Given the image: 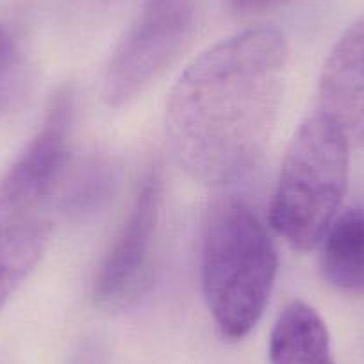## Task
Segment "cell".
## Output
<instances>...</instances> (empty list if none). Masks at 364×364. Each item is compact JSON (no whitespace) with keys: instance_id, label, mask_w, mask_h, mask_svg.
<instances>
[{"instance_id":"6da1fadb","label":"cell","mask_w":364,"mask_h":364,"mask_svg":"<svg viewBox=\"0 0 364 364\" xmlns=\"http://www.w3.org/2000/svg\"><path fill=\"white\" fill-rule=\"evenodd\" d=\"M289 48L281 31L254 27L202 52L166 104V136L178 166L205 186H229L264 156L275 129Z\"/></svg>"},{"instance_id":"7a4b0ae2","label":"cell","mask_w":364,"mask_h":364,"mask_svg":"<svg viewBox=\"0 0 364 364\" xmlns=\"http://www.w3.org/2000/svg\"><path fill=\"white\" fill-rule=\"evenodd\" d=\"M277 269V248L255 208L236 195L216 198L202 232V289L223 338L240 341L259 323Z\"/></svg>"},{"instance_id":"3957f363","label":"cell","mask_w":364,"mask_h":364,"mask_svg":"<svg viewBox=\"0 0 364 364\" xmlns=\"http://www.w3.org/2000/svg\"><path fill=\"white\" fill-rule=\"evenodd\" d=\"M350 143L323 114L307 117L293 134L273 191L269 222L295 250L321 243L348 186Z\"/></svg>"},{"instance_id":"277c9868","label":"cell","mask_w":364,"mask_h":364,"mask_svg":"<svg viewBox=\"0 0 364 364\" xmlns=\"http://www.w3.org/2000/svg\"><path fill=\"white\" fill-rule=\"evenodd\" d=\"M197 0H145L136 22L106 66L102 99L122 107L143 93L175 61L190 40Z\"/></svg>"},{"instance_id":"5b68a950","label":"cell","mask_w":364,"mask_h":364,"mask_svg":"<svg viewBox=\"0 0 364 364\" xmlns=\"http://www.w3.org/2000/svg\"><path fill=\"white\" fill-rule=\"evenodd\" d=\"M73 113L72 90L63 87L26 149L0 177V232L40 218L36 213L54 193L68 161Z\"/></svg>"},{"instance_id":"8992f818","label":"cell","mask_w":364,"mask_h":364,"mask_svg":"<svg viewBox=\"0 0 364 364\" xmlns=\"http://www.w3.org/2000/svg\"><path fill=\"white\" fill-rule=\"evenodd\" d=\"M161 190L159 171L150 168L93 279V299L99 306H125L139 295L149 279L159 223Z\"/></svg>"},{"instance_id":"52a82bcc","label":"cell","mask_w":364,"mask_h":364,"mask_svg":"<svg viewBox=\"0 0 364 364\" xmlns=\"http://www.w3.org/2000/svg\"><path fill=\"white\" fill-rule=\"evenodd\" d=\"M316 97V113L328 118L350 146H364V16L332 47L318 80Z\"/></svg>"},{"instance_id":"ba28073f","label":"cell","mask_w":364,"mask_h":364,"mask_svg":"<svg viewBox=\"0 0 364 364\" xmlns=\"http://www.w3.org/2000/svg\"><path fill=\"white\" fill-rule=\"evenodd\" d=\"M272 364H336L327 325L302 300L288 304L269 334Z\"/></svg>"},{"instance_id":"9c48e42d","label":"cell","mask_w":364,"mask_h":364,"mask_svg":"<svg viewBox=\"0 0 364 364\" xmlns=\"http://www.w3.org/2000/svg\"><path fill=\"white\" fill-rule=\"evenodd\" d=\"M321 245V269L328 284L348 295H363L364 209H346L336 216Z\"/></svg>"},{"instance_id":"30bf717a","label":"cell","mask_w":364,"mask_h":364,"mask_svg":"<svg viewBox=\"0 0 364 364\" xmlns=\"http://www.w3.org/2000/svg\"><path fill=\"white\" fill-rule=\"evenodd\" d=\"M50 234V223L43 218L0 232V311L41 261Z\"/></svg>"},{"instance_id":"8fae6325","label":"cell","mask_w":364,"mask_h":364,"mask_svg":"<svg viewBox=\"0 0 364 364\" xmlns=\"http://www.w3.org/2000/svg\"><path fill=\"white\" fill-rule=\"evenodd\" d=\"M20 63L15 43L0 23V106H4L18 84Z\"/></svg>"},{"instance_id":"7c38bea8","label":"cell","mask_w":364,"mask_h":364,"mask_svg":"<svg viewBox=\"0 0 364 364\" xmlns=\"http://www.w3.org/2000/svg\"><path fill=\"white\" fill-rule=\"evenodd\" d=\"M277 0H229V4L237 11H254V9L266 8Z\"/></svg>"}]
</instances>
